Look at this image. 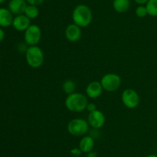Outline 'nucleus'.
Segmentation results:
<instances>
[{"mask_svg": "<svg viewBox=\"0 0 157 157\" xmlns=\"http://www.w3.org/2000/svg\"><path fill=\"white\" fill-rule=\"evenodd\" d=\"M71 16L73 23L82 29L91 24L93 20V12L88 6L85 4H79L73 9Z\"/></svg>", "mask_w": 157, "mask_h": 157, "instance_id": "nucleus-1", "label": "nucleus"}, {"mask_svg": "<svg viewBox=\"0 0 157 157\" xmlns=\"http://www.w3.org/2000/svg\"><path fill=\"white\" fill-rule=\"evenodd\" d=\"M88 103L87 95L81 92H75L70 95H67L64 101V105L67 110L78 113L85 110Z\"/></svg>", "mask_w": 157, "mask_h": 157, "instance_id": "nucleus-2", "label": "nucleus"}, {"mask_svg": "<svg viewBox=\"0 0 157 157\" xmlns=\"http://www.w3.org/2000/svg\"><path fill=\"white\" fill-rule=\"evenodd\" d=\"M25 59L31 68L38 69L44 62V52L38 46H29L25 52Z\"/></svg>", "mask_w": 157, "mask_h": 157, "instance_id": "nucleus-3", "label": "nucleus"}, {"mask_svg": "<svg viewBox=\"0 0 157 157\" xmlns=\"http://www.w3.org/2000/svg\"><path fill=\"white\" fill-rule=\"evenodd\" d=\"M67 131L73 136L81 137L85 135L90 129L87 120L81 118H75L70 120L67 126Z\"/></svg>", "mask_w": 157, "mask_h": 157, "instance_id": "nucleus-4", "label": "nucleus"}, {"mask_svg": "<svg viewBox=\"0 0 157 157\" xmlns=\"http://www.w3.org/2000/svg\"><path fill=\"white\" fill-rule=\"evenodd\" d=\"M101 86L104 91L109 92H116L122 84V78L118 74L110 72L105 74L101 79Z\"/></svg>", "mask_w": 157, "mask_h": 157, "instance_id": "nucleus-5", "label": "nucleus"}, {"mask_svg": "<svg viewBox=\"0 0 157 157\" xmlns=\"http://www.w3.org/2000/svg\"><path fill=\"white\" fill-rule=\"evenodd\" d=\"M42 36L41 29L38 25L32 24L24 32V42L29 46H38Z\"/></svg>", "mask_w": 157, "mask_h": 157, "instance_id": "nucleus-6", "label": "nucleus"}, {"mask_svg": "<svg viewBox=\"0 0 157 157\" xmlns=\"http://www.w3.org/2000/svg\"><path fill=\"white\" fill-rule=\"evenodd\" d=\"M121 101L127 108L135 109L140 103V97L135 89L129 88L124 89L121 94Z\"/></svg>", "mask_w": 157, "mask_h": 157, "instance_id": "nucleus-7", "label": "nucleus"}, {"mask_svg": "<svg viewBox=\"0 0 157 157\" xmlns=\"http://www.w3.org/2000/svg\"><path fill=\"white\" fill-rule=\"evenodd\" d=\"M87 122H88L89 126L91 128L100 129L104 126L106 123L105 115L102 111L97 109L94 112H89Z\"/></svg>", "mask_w": 157, "mask_h": 157, "instance_id": "nucleus-8", "label": "nucleus"}, {"mask_svg": "<svg viewBox=\"0 0 157 157\" xmlns=\"http://www.w3.org/2000/svg\"><path fill=\"white\" fill-rule=\"evenodd\" d=\"M64 35L67 41L71 42H77L79 41L82 35V30L80 26L75 23L69 24L64 30Z\"/></svg>", "mask_w": 157, "mask_h": 157, "instance_id": "nucleus-9", "label": "nucleus"}, {"mask_svg": "<svg viewBox=\"0 0 157 157\" xmlns=\"http://www.w3.org/2000/svg\"><path fill=\"white\" fill-rule=\"evenodd\" d=\"M103 91L104 89L101 86V82L93 81L87 85L85 92L87 97L91 99H96L102 95Z\"/></svg>", "mask_w": 157, "mask_h": 157, "instance_id": "nucleus-10", "label": "nucleus"}, {"mask_svg": "<svg viewBox=\"0 0 157 157\" xmlns=\"http://www.w3.org/2000/svg\"><path fill=\"white\" fill-rule=\"evenodd\" d=\"M31 25V19L24 14L15 15L12 22V27L18 32H25Z\"/></svg>", "mask_w": 157, "mask_h": 157, "instance_id": "nucleus-11", "label": "nucleus"}, {"mask_svg": "<svg viewBox=\"0 0 157 157\" xmlns=\"http://www.w3.org/2000/svg\"><path fill=\"white\" fill-rule=\"evenodd\" d=\"M28 6L25 0H10L8 5V9L13 15H18L24 14Z\"/></svg>", "mask_w": 157, "mask_h": 157, "instance_id": "nucleus-12", "label": "nucleus"}, {"mask_svg": "<svg viewBox=\"0 0 157 157\" xmlns=\"http://www.w3.org/2000/svg\"><path fill=\"white\" fill-rule=\"evenodd\" d=\"M94 145V139L90 136V135H85L82 136V138L80 140L78 148L84 153H88V152L93 151Z\"/></svg>", "mask_w": 157, "mask_h": 157, "instance_id": "nucleus-13", "label": "nucleus"}, {"mask_svg": "<svg viewBox=\"0 0 157 157\" xmlns=\"http://www.w3.org/2000/svg\"><path fill=\"white\" fill-rule=\"evenodd\" d=\"M13 14L6 8H0V27L7 28L12 26Z\"/></svg>", "mask_w": 157, "mask_h": 157, "instance_id": "nucleus-14", "label": "nucleus"}, {"mask_svg": "<svg viewBox=\"0 0 157 157\" xmlns=\"http://www.w3.org/2000/svg\"><path fill=\"white\" fill-rule=\"evenodd\" d=\"M130 0H113V8L117 13H126L130 9Z\"/></svg>", "mask_w": 157, "mask_h": 157, "instance_id": "nucleus-15", "label": "nucleus"}, {"mask_svg": "<svg viewBox=\"0 0 157 157\" xmlns=\"http://www.w3.org/2000/svg\"><path fill=\"white\" fill-rule=\"evenodd\" d=\"M77 89V84L74 80L68 78V79L64 80V82L62 84V89L64 92L67 95L75 92Z\"/></svg>", "mask_w": 157, "mask_h": 157, "instance_id": "nucleus-16", "label": "nucleus"}, {"mask_svg": "<svg viewBox=\"0 0 157 157\" xmlns=\"http://www.w3.org/2000/svg\"><path fill=\"white\" fill-rule=\"evenodd\" d=\"M24 15H26L29 19H35L39 15V9L36 6L28 5L25 10Z\"/></svg>", "mask_w": 157, "mask_h": 157, "instance_id": "nucleus-17", "label": "nucleus"}, {"mask_svg": "<svg viewBox=\"0 0 157 157\" xmlns=\"http://www.w3.org/2000/svg\"><path fill=\"white\" fill-rule=\"evenodd\" d=\"M145 6L148 15L152 17L157 16V0H149Z\"/></svg>", "mask_w": 157, "mask_h": 157, "instance_id": "nucleus-18", "label": "nucleus"}, {"mask_svg": "<svg viewBox=\"0 0 157 157\" xmlns=\"http://www.w3.org/2000/svg\"><path fill=\"white\" fill-rule=\"evenodd\" d=\"M135 14H136V15L138 18H145L147 15H148L145 5H140V6H138L136 8V10H135Z\"/></svg>", "mask_w": 157, "mask_h": 157, "instance_id": "nucleus-19", "label": "nucleus"}, {"mask_svg": "<svg viewBox=\"0 0 157 157\" xmlns=\"http://www.w3.org/2000/svg\"><path fill=\"white\" fill-rule=\"evenodd\" d=\"M27 2L28 5H32V6H40L44 3V0H25Z\"/></svg>", "mask_w": 157, "mask_h": 157, "instance_id": "nucleus-20", "label": "nucleus"}, {"mask_svg": "<svg viewBox=\"0 0 157 157\" xmlns=\"http://www.w3.org/2000/svg\"><path fill=\"white\" fill-rule=\"evenodd\" d=\"M86 109H87L89 112H94V111L97 110V109H98V107H97V105L95 104V103H88Z\"/></svg>", "mask_w": 157, "mask_h": 157, "instance_id": "nucleus-21", "label": "nucleus"}, {"mask_svg": "<svg viewBox=\"0 0 157 157\" xmlns=\"http://www.w3.org/2000/svg\"><path fill=\"white\" fill-rule=\"evenodd\" d=\"M73 155H75V156H78V155H81L82 153V152L81 151V149L79 148H74L71 151Z\"/></svg>", "mask_w": 157, "mask_h": 157, "instance_id": "nucleus-22", "label": "nucleus"}, {"mask_svg": "<svg viewBox=\"0 0 157 157\" xmlns=\"http://www.w3.org/2000/svg\"><path fill=\"white\" fill-rule=\"evenodd\" d=\"M5 35H6V34H5L4 30L2 29V28L0 27V42H2V40L4 39Z\"/></svg>", "mask_w": 157, "mask_h": 157, "instance_id": "nucleus-23", "label": "nucleus"}, {"mask_svg": "<svg viewBox=\"0 0 157 157\" xmlns=\"http://www.w3.org/2000/svg\"><path fill=\"white\" fill-rule=\"evenodd\" d=\"M148 1L149 0H134L135 2L139 5V6L140 5H146Z\"/></svg>", "mask_w": 157, "mask_h": 157, "instance_id": "nucleus-24", "label": "nucleus"}, {"mask_svg": "<svg viewBox=\"0 0 157 157\" xmlns=\"http://www.w3.org/2000/svg\"><path fill=\"white\" fill-rule=\"evenodd\" d=\"M87 157H98V153L97 152H94V151H91V152L87 153Z\"/></svg>", "mask_w": 157, "mask_h": 157, "instance_id": "nucleus-25", "label": "nucleus"}, {"mask_svg": "<svg viewBox=\"0 0 157 157\" xmlns=\"http://www.w3.org/2000/svg\"><path fill=\"white\" fill-rule=\"evenodd\" d=\"M146 157H157V155H156V154H150V155H147Z\"/></svg>", "mask_w": 157, "mask_h": 157, "instance_id": "nucleus-26", "label": "nucleus"}, {"mask_svg": "<svg viewBox=\"0 0 157 157\" xmlns=\"http://www.w3.org/2000/svg\"><path fill=\"white\" fill-rule=\"evenodd\" d=\"M5 2H6V0H0V5L2 4V3H4Z\"/></svg>", "mask_w": 157, "mask_h": 157, "instance_id": "nucleus-27", "label": "nucleus"}, {"mask_svg": "<svg viewBox=\"0 0 157 157\" xmlns=\"http://www.w3.org/2000/svg\"><path fill=\"white\" fill-rule=\"evenodd\" d=\"M60 1H61V0H60Z\"/></svg>", "mask_w": 157, "mask_h": 157, "instance_id": "nucleus-28", "label": "nucleus"}]
</instances>
